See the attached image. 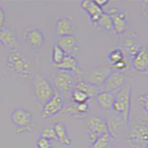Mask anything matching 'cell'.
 <instances>
[{"label": "cell", "mask_w": 148, "mask_h": 148, "mask_svg": "<svg viewBox=\"0 0 148 148\" xmlns=\"http://www.w3.org/2000/svg\"><path fill=\"white\" fill-rule=\"evenodd\" d=\"M131 95L132 87L130 84H125L119 92L116 94L115 102L112 106L115 119L118 122H123L126 126L130 125L131 117Z\"/></svg>", "instance_id": "cell-1"}, {"label": "cell", "mask_w": 148, "mask_h": 148, "mask_svg": "<svg viewBox=\"0 0 148 148\" xmlns=\"http://www.w3.org/2000/svg\"><path fill=\"white\" fill-rule=\"evenodd\" d=\"M8 69L22 78L28 79L32 73V65L27 56L20 49L11 50L6 58Z\"/></svg>", "instance_id": "cell-2"}, {"label": "cell", "mask_w": 148, "mask_h": 148, "mask_svg": "<svg viewBox=\"0 0 148 148\" xmlns=\"http://www.w3.org/2000/svg\"><path fill=\"white\" fill-rule=\"evenodd\" d=\"M31 85L32 95L41 105H45L56 92L53 84L42 74H37L32 79Z\"/></svg>", "instance_id": "cell-3"}, {"label": "cell", "mask_w": 148, "mask_h": 148, "mask_svg": "<svg viewBox=\"0 0 148 148\" xmlns=\"http://www.w3.org/2000/svg\"><path fill=\"white\" fill-rule=\"evenodd\" d=\"M10 120L17 133H29L34 129L32 113L24 108H17L10 114Z\"/></svg>", "instance_id": "cell-4"}, {"label": "cell", "mask_w": 148, "mask_h": 148, "mask_svg": "<svg viewBox=\"0 0 148 148\" xmlns=\"http://www.w3.org/2000/svg\"><path fill=\"white\" fill-rule=\"evenodd\" d=\"M78 82V79L71 71L57 69L53 73V86L61 95L71 92Z\"/></svg>", "instance_id": "cell-5"}, {"label": "cell", "mask_w": 148, "mask_h": 148, "mask_svg": "<svg viewBox=\"0 0 148 148\" xmlns=\"http://www.w3.org/2000/svg\"><path fill=\"white\" fill-rule=\"evenodd\" d=\"M128 143L132 148H146L148 145V125L143 122L133 123L130 127Z\"/></svg>", "instance_id": "cell-6"}, {"label": "cell", "mask_w": 148, "mask_h": 148, "mask_svg": "<svg viewBox=\"0 0 148 148\" xmlns=\"http://www.w3.org/2000/svg\"><path fill=\"white\" fill-rule=\"evenodd\" d=\"M84 123L88 132V137L92 143L98 137L109 132V125L103 118L91 116V117H87Z\"/></svg>", "instance_id": "cell-7"}, {"label": "cell", "mask_w": 148, "mask_h": 148, "mask_svg": "<svg viewBox=\"0 0 148 148\" xmlns=\"http://www.w3.org/2000/svg\"><path fill=\"white\" fill-rule=\"evenodd\" d=\"M65 108V100L61 94L56 91L54 95L43 105L41 117L43 119H47L62 112Z\"/></svg>", "instance_id": "cell-8"}, {"label": "cell", "mask_w": 148, "mask_h": 148, "mask_svg": "<svg viewBox=\"0 0 148 148\" xmlns=\"http://www.w3.org/2000/svg\"><path fill=\"white\" fill-rule=\"evenodd\" d=\"M111 72H112V69H111L109 65L108 66L98 67L91 69L86 73H83L82 81L100 88L106 82V79L108 78Z\"/></svg>", "instance_id": "cell-9"}, {"label": "cell", "mask_w": 148, "mask_h": 148, "mask_svg": "<svg viewBox=\"0 0 148 148\" xmlns=\"http://www.w3.org/2000/svg\"><path fill=\"white\" fill-rule=\"evenodd\" d=\"M106 13L110 15L113 24V31L118 34H124L129 30V21L126 13L119 10L118 7H112L108 10H106Z\"/></svg>", "instance_id": "cell-10"}, {"label": "cell", "mask_w": 148, "mask_h": 148, "mask_svg": "<svg viewBox=\"0 0 148 148\" xmlns=\"http://www.w3.org/2000/svg\"><path fill=\"white\" fill-rule=\"evenodd\" d=\"M126 84V77L122 72L112 71L106 79L103 85L100 87V91L117 94Z\"/></svg>", "instance_id": "cell-11"}, {"label": "cell", "mask_w": 148, "mask_h": 148, "mask_svg": "<svg viewBox=\"0 0 148 148\" xmlns=\"http://www.w3.org/2000/svg\"><path fill=\"white\" fill-rule=\"evenodd\" d=\"M22 37L32 48L39 49L45 45V34L38 28H25L22 32Z\"/></svg>", "instance_id": "cell-12"}, {"label": "cell", "mask_w": 148, "mask_h": 148, "mask_svg": "<svg viewBox=\"0 0 148 148\" xmlns=\"http://www.w3.org/2000/svg\"><path fill=\"white\" fill-rule=\"evenodd\" d=\"M132 67L136 72L148 75V48L146 46H143L132 58Z\"/></svg>", "instance_id": "cell-13"}, {"label": "cell", "mask_w": 148, "mask_h": 148, "mask_svg": "<svg viewBox=\"0 0 148 148\" xmlns=\"http://www.w3.org/2000/svg\"><path fill=\"white\" fill-rule=\"evenodd\" d=\"M57 45L61 47L67 56L76 58L80 53V45L73 35H66L59 37Z\"/></svg>", "instance_id": "cell-14"}, {"label": "cell", "mask_w": 148, "mask_h": 148, "mask_svg": "<svg viewBox=\"0 0 148 148\" xmlns=\"http://www.w3.org/2000/svg\"><path fill=\"white\" fill-rule=\"evenodd\" d=\"M121 45H122V51L124 55L126 54L128 57L132 58L135 56L140 49L143 47L142 45L134 38L132 34H124V36L121 40Z\"/></svg>", "instance_id": "cell-15"}, {"label": "cell", "mask_w": 148, "mask_h": 148, "mask_svg": "<svg viewBox=\"0 0 148 148\" xmlns=\"http://www.w3.org/2000/svg\"><path fill=\"white\" fill-rule=\"evenodd\" d=\"M0 44L4 47L11 50H16L20 48V43L14 31L9 27H3L0 29Z\"/></svg>", "instance_id": "cell-16"}, {"label": "cell", "mask_w": 148, "mask_h": 148, "mask_svg": "<svg viewBox=\"0 0 148 148\" xmlns=\"http://www.w3.org/2000/svg\"><path fill=\"white\" fill-rule=\"evenodd\" d=\"M55 32L59 37L72 35L74 32V22L71 16L60 18L55 22Z\"/></svg>", "instance_id": "cell-17"}, {"label": "cell", "mask_w": 148, "mask_h": 148, "mask_svg": "<svg viewBox=\"0 0 148 148\" xmlns=\"http://www.w3.org/2000/svg\"><path fill=\"white\" fill-rule=\"evenodd\" d=\"M81 6L83 10H85L86 13L88 14L91 22L96 24V22L98 21L101 15L103 14L104 9L101 8L95 1H91V0H84V1H82Z\"/></svg>", "instance_id": "cell-18"}, {"label": "cell", "mask_w": 148, "mask_h": 148, "mask_svg": "<svg viewBox=\"0 0 148 148\" xmlns=\"http://www.w3.org/2000/svg\"><path fill=\"white\" fill-rule=\"evenodd\" d=\"M89 105L88 103L84 104H76L71 102L67 109L66 112L71 117L75 119H87V115L89 113Z\"/></svg>", "instance_id": "cell-19"}, {"label": "cell", "mask_w": 148, "mask_h": 148, "mask_svg": "<svg viewBox=\"0 0 148 148\" xmlns=\"http://www.w3.org/2000/svg\"><path fill=\"white\" fill-rule=\"evenodd\" d=\"M115 98H116V94L100 91L98 94L96 95L95 99L101 109L109 110V109H112L113 104L115 102Z\"/></svg>", "instance_id": "cell-20"}, {"label": "cell", "mask_w": 148, "mask_h": 148, "mask_svg": "<svg viewBox=\"0 0 148 148\" xmlns=\"http://www.w3.org/2000/svg\"><path fill=\"white\" fill-rule=\"evenodd\" d=\"M54 129H55V132L56 134H57V139L58 141L60 142L63 145L69 146L72 145V139L69 137V132L67 131V128L66 126L61 123V122H57L54 124Z\"/></svg>", "instance_id": "cell-21"}, {"label": "cell", "mask_w": 148, "mask_h": 148, "mask_svg": "<svg viewBox=\"0 0 148 148\" xmlns=\"http://www.w3.org/2000/svg\"><path fill=\"white\" fill-rule=\"evenodd\" d=\"M75 88H76V89L81 90L82 92H84V94H86L87 96L89 97V99L95 98L96 95L100 92V88L99 87L95 86L92 84H90V83H88V82H86L84 81L79 82L75 85Z\"/></svg>", "instance_id": "cell-22"}, {"label": "cell", "mask_w": 148, "mask_h": 148, "mask_svg": "<svg viewBox=\"0 0 148 148\" xmlns=\"http://www.w3.org/2000/svg\"><path fill=\"white\" fill-rule=\"evenodd\" d=\"M115 140V136H113L110 132H108L98 137L92 143L89 148H108L112 142Z\"/></svg>", "instance_id": "cell-23"}, {"label": "cell", "mask_w": 148, "mask_h": 148, "mask_svg": "<svg viewBox=\"0 0 148 148\" xmlns=\"http://www.w3.org/2000/svg\"><path fill=\"white\" fill-rule=\"evenodd\" d=\"M96 25L98 27H100V28H102L103 30L106 31V32H114L111 17H110L109 14L106 13L105 11L101 15L98 21L96 22Z\"/></svg>", "instance_id": "cell-24"}, {"label": "cell", "mask_w": 148, "mask_h": 148, "mask_svg": "<svg viewBox=\"0 0 148 148\" xmlns=\"http://www.w3.org/2000/svg\"><path fill=\"white\" fill-rule=\"evenodd\" d=\"M64 51L61 49L60 46H58L57 44H55L52 47V52H51V59H52L53 65H58L62 62L64 58L66 57Z\"/></svg>", "instance_id": "cell-25"}, {"label": "cell", "mask_w": 148, "mask_h": 148, "mask_svg": "<svg viewBox=\"0 0 148 148\" xmlns=\"http://www.w3.org/2000/svg\"><path fill=\"white\" fill-rule=\"evenodd\" d=\"M71 102L76 104L88 103V101L90 100L86 94H84V92H82L81 90L76 89V88H74L71 92Z\"/></svg>", "instance_id": "cell-26"}, {"label": "cell", "mask_w": 148, "mask_h": 148, "mask_svg": "<svg viewBox=\"0 0 148 148\" xmlns=\"http://www.w3.org/2000/svg\"><path fill=\"white\" fill-rule=\"evenodd\" d=\"M108 58L110 65H112V64H115L125 59V55L123 53V51L120 48H115V49H112L108 53Z\"/></svg>", "instance_id": "cell-27"}, {"label": "cell", "mask_w": 148, "mask_h": 148, "mask_svg": "<svg viewBox=\"0 0 148 148\" xmlns=\"http://www.w3.org/2000/svg\"><path fill=\"white\" fill-rule=\"evenodd\" d=\"M41 138L47 139L49 141H58L57 139V134H56L54 126H45L40 133Z\"/></svg>", "instance_id": "cell-28"}, {"label": "cell", "mask_w": 148, "mask_h": 148, "mask_svg": "<svg viewBox=\"0 0 148 148\" xmlns=\"http://www.w3.org/2000/svg\"><path fill=\"white\" fill-rule=\"evenodd\" d=\"M112 71H116V72H122L124 71H126L129 67V62L127 61L126 59H123L121 61L117 62L115 64L112 65H109Z\"/></svg>", "instance_id": "cell-29"}, {"label": "cell", "mask_w": 148, "mask_h": 148, "mask_svg": "<svg viewBox=\"0 0 148 148\" xmlns=\"http://www.w3.org/2000/svg\"><path fill=\"white\" fill-rule=\"evenodd\" d=\"M36 147L37 148H53L52 141H49L47 139L39 137L36 141Z\"/></svg>", "instance_id": "cell-30"}, {"label": "cell", "mask_w": 148, "mask_h": 148, "mask_svg": "<svg viewBox=\"0 0 148 148\" xmlns=\"http://www.w3.org/2000/svg\"><path fill=\"white\" fill-rule=\"evenodd\" d=\"M138 100L143 106V108L145 109L146 112H148V92L145 95H141L138 97Z\"/></svg>", "instance_id": "cell-31"}, {"label": "cell", "mask_w": 148, "mask_h": 148, "mask_svg": "<svg viewBox=\"0 0 148 148\" xmlns=\"http://www.w3.org/2000/svg\"><path fill=\"white\" fill-rule=\"evenodd\" d=\"M5 21H6V13H5L4 8L0 5V29H2L5 25Z\"/></svg>", "instance_id": "cell-32"}, {"label": "cell", "mask_w": 148, "mask_h": 148, "mask_svg": "<svg viewBox=\"0 0 148 148\" xmlns=\"http://www.w3.org/2000/svg\"><path fill=\"white\" fill-rule=\"evenodd\" d=\"M143 4H146V5H147V7H143V13L145 14V16L147 17V21H148V2H145Z\"/></svg>", "instance_id": "cell-33"}, {"label": "cell", "mask_w": 148, "mask_h": 148, "mask_svg": "<svg viewBox=\"0 0 148 148\" xmlns=\"http://www.w3.org/2000/svg\"><path fill=\"white\" fill-rule=\"evenodd\" d=\"M146 148H148V145H147V146H146Z\"/></svg>", "instance_id": "cell-34"}, {"label": "cell", "mask_w": 148, "mask_h": 148, "mask_svg": "<svg viewBox=\"0 0 148 148\" xmlns=\"http://www.w3.org/2000/svg\"><path fill=\"white\" fill-rule=\"evenodd\" d=\"M147 117H148V112H147Z\"/></svg>", "instance_id": "cell-35"}]
</instances>
